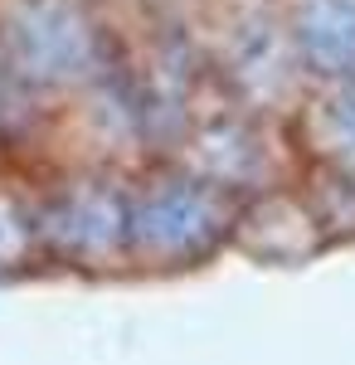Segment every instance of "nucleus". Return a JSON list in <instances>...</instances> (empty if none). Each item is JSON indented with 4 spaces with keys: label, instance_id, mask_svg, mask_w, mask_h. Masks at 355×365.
I'll return each instance as SVG.
<instances>
[{
    "label": "nucleus",
    "instance_id": "obj_1",
    "mask_svg": "<svg viewBox=\"0 0 355 365\" xmlns=\"http://www.w3.org/2000/svg\"><path fill=\"white\" fill-rule=\"evenodd\" d=\"M239 200L205 185L200 175H161L132 195V263L195 268L234 244Z\"/></svg>",
    "mask_w": 355,
    "mask_h": 365
},
{
    "label": "nucleus",
    "instance_id": "obj_2",
    "mask_svg": "<svg viewBox=\"0 0 355 365\" xmlns=\"http://www.w3.org/2000/svg\"><path fill=\"white\" fill-rule=\"evenodd\" d=\"M44 234L54 239L63 258H73L83 268L132 263V195L112 185H83L54 205Z\"/></svg>",
    "mask_w": 355,
    "mask_h": 365
},
{
    "label": "nucleus",
    "instance_id": "obj_3",
    "mask_svg": "<svg viewBox=\"0 0 355 365\" xmlns=\"http://www.w3.org/2000/svg\"><path fill=\"white\" fill-rule=\"evenodd\" d=\"M234 244L263 263H302L326 244V225L312 205L292 195H258L239 205Z\"/></svg>",
    "mask_w": 355,
    "mask_h": 365
},
{
    "label": "nucleus",
    "instance_id": "obj_4",
    "mask_svg": "<svg viewBox=\"0 0 355 365\" xmlns=\"http://www.w3.org/2000/svg\"><path fill=\"white\" fill-rule=\"evenodd\" d=\"M292 39L321 73H355V0H297Z\"/></svg>",
    "mask_w": 355,
    "mask_h": 365
},
{
    "label": "nucleus",
    "instance_id": "obj_5",
    "mask_svg": "<svg viewBox=\"0 0 355 365\" xmlns=\"http://www.w3.org/2000/svg\"><path fill=\"white\" fill-rule=\"evenodd\" d=\"M312 137H317V151L326 156V166L336 170L341 180L355 185V78L341 83L326 103H321Z\"/></svg>",
    "mask_w": 355,
    "mask_h": 365
},
{
    "label": "nucleus",
    "instance_id": "obj_6",
    "mask_svg": "<svg viewBox=\"0 0 355 365\" xmlns=\"http://www.w3.org/2000/svg\"><path fill=\"white\" fill-rule=\"evenodd\" d=\"M29 253H34V229H29V220L10 200H0V273L25 268Z\"/></svg>",
    "mask_w": 355,
    "mask_h": 365
}]
</instances>
